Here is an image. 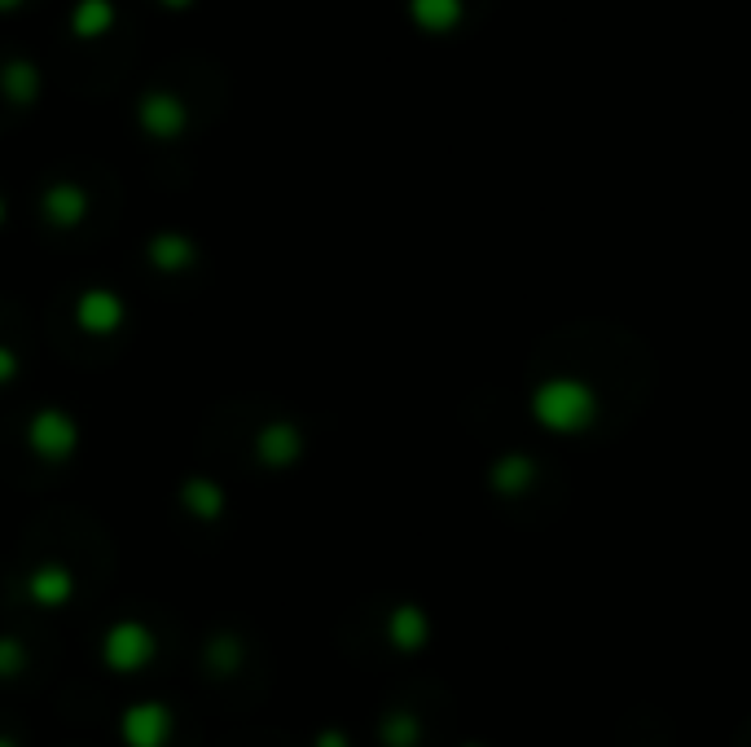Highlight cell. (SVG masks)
Masks as SVG:
<instances>
[{"instance_id":"cell-1","label":"cell","mask_w":751,"mask_h":747,"mask_svg":"<svg viewBox=\"0 0 751 747\" xmlns=\"http://www.w3.org/2000/svg\"><path fill=\"white\" fill-rule=\"evenodd\" d=\"M105 659H110L114 668H136V664L149 659V637H145L141 628H119V633H110V642H105Z\"/></svg>"},{"instance_id":"cell-2","label":"cell","mask_w":751,"mask_h":747,"mask_svg":"<svg viewBox=\"0 0 751 747\" xmlns=\"http://www.w3.org/2000/svg\"><path fill=\"white\" fill-rule=\"evenodd\" d=\"M162 734H167V712L162 707L145 703V707H132L127 712V738H132V747H158Z\"/></svg>"},{"instance_id":"cell-3","label":"cell","mask_w":751,"mask_h":747,"mask_svg":"<svg viewBox=\"0 0 751 747\" xmlns=\"http://www.w3.org/2000/svg\"><path fill=\"white\" fill-rule=\"evenodd\" d=\"M0 747H9V743H0Z\"/></svg>"}]
</instances>
